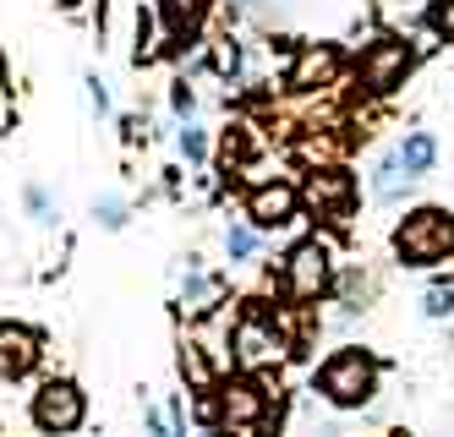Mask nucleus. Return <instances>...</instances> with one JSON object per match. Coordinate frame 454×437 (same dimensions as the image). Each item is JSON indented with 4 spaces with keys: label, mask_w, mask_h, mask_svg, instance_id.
I'll list each match as a JSON object with an SVG mask.
<instances>
[{
    "label": "nucleus",
    "mask_w": 454,
    "mask_h": 437,
    "mask_svg": "<svg viewBox=\"0 0 454 437\" xmlns=\"http://www.w3.org/2000/svg\"><path fill=\"white\" fill-rule=\"evenodd\" d=\"M383 372L388 361L367 345H340L312 366V394L323 399L329 410L356 416V410H372V399L383 394Z\"/></svg>",
    "instance_id": "nucleus-1"
},
{
    "label": "nucleus",
    "mask_w": 454,
    "mask_h": 437,
    "mask_svg": "<svg viewBox=\"0 0 454 437\" xmlns=\"http://www.w3.org/2000/svg\"><path fill=\"white\" fill-rule=\"evenodd\" d=\"M416 66H421V44L411 39V33H400V27H383V33H372V39L356 50L350 82H356L362 98H395L416 77Z\"/></svg>",
    "instance_id": "nucleus-2"
},
{
    "label": "nucleus",
    "mask_w": 454,
    "mask_h": 437,
    "mask_svg": "<svg viewBox=\"0 0 454 437\" xmlns=\"http://www.w3.org/2000/svg\"><path fill=\"white\" fill-rule=\"evenodd\" d=\"M334 274H340L334 246L323 241V235H301V241H290L285 257L274 262L269 285L285 307H317V300L334 295Z\"/></svg>",
    "instance_id": "nucleus-3"
},
{
    "label": "nucleus",
    "mask_w": 454,
    "mask_h": 437,
    "mask_svg": "<svg viewBox=\"0 0 454 437\" xmlns=\"http://www.w3.org/2000/svg\"><path fill=\"white\" fill-rule=\"evenodd\" d=\"M388 257L400 268H438L454 262V208L443 203H416L388 230Z\"/></svg>",
    "instance_id": "nucleus-4"
},
{
    "label": "nucleus",
    "mask_w": 454,
    "mask_h": 437,
    "mask_svg": "<svg viewBox=\"0 0 454 437\" xmlns=\"http://www.w3.org/2000/svg\"><path fill=\"white\" fill-rule=\"evenodd\" d=\"M290 361V339L279 328V307H269V300H241V312L231 323V366L236 372H257L269 378L279 372V366Z\"/></svg>",
    "instance_id": "nucleus-5"
},
{
    "label": "nucleus",
    "mask_w": 454,
    "mask_h": 437,
    "mask_svg": "<svg viewBox=\"0 0 454 437\" xmlns=\"http://www.w3.org/2000/svg\"><path fill=\"white\" fill-rule=\"evenodd\" d=\"M301 208L323 230H350L356 208H362V181H356V170H350L345 159L312 164V170L301 176Z\"/></svg>",
    "instance_id": "nucleus-6"
},
{
    "label": "nucleus",
    "mask_w": 454,
    "mask_h": 437,
    "mask_svg": "<svg viewBox=\"0 0 454 437\" xmlns=\"http://www.w3.org/2000/svg\"><path fill=\"white\" fill-rule=\"evenodd\" d=\"M27 421L39 437H72L88 426V394L77 378H44L27 399Z\"/></svg>",
    "instance_id": "nucleus-7"
},
{
    "label": "nucleus",
    "mask_w": 454,
    "mask_h": 437,
    "mask_svg": "<svg viewBox=\"0 0 454 437\" xmlns=\"http://www.w3.org/2000/svg\"><path fill=\"white\" fill-rule=\"evenodd\" d=\"M241 219H252L263 235L296 230V224L307 219V208H301V181H290V176H263V181H252L247 197H241Z\"/></svg>",
    "instance_id": "nucleus-8"
},
{
    "label": "nucleus",
    "mask_w": 454,
    "mask_h": 437,
    "mask_svg": "<svg viewBox=\"0 0 454 437\" xmlns=\"http://www.w3.org/2000/svg\"><path fill=\"white\" fill-rule=\"evenodd\" d=\"M345 77V50L334 39H301L296 55L285 60V93H296V98H317V93H329L334 82Z\"/></svg>",
    "instance_id": "nucleus-9"
},
{
    "label": "nucleus",
    "mask_w": 454,
    "mask_h": 437,
    "mask_svg": "<svg viewBox=\"0 0 454 437\" xmlns=\"http://www.w3.org/2000/svg\"><path fill=\"white\" fill-rule=\"evenodd\" d=\"M44 328L39 323H22V317H0V383H22L44 366Z\"/></svg>",
    "instance_id": "nucleus-10"
},
{
    "label": "nucleus",
    "mask_w": 454,
    "mask_h": 437,
    "mask_svg": "<svg viewBox=\"0 0 454 437\" xmlns=\"http://www.w3.org/2000/svg\"><path fill=\"white\" fill-rule=\"evenodd\" d=\"M224 274H214V268L192 252V257H181V300L176 307L186 312V317H208V312H219L224 307Z\"/></svg>",
    "instance_id": "nucleus-11"
},
{
    "label": "nucleus",
    "mask_w": 454,
    "mask_h": 437,
    "mask_svg": "<svg viewBox=\"0 0 454 437\" xmlns=\"http://www.w3.org/2000/svg\"><path fill=\"white\" fill-rule=\"evenodd\" d=\"M378 295H383V279L372 274V262H340V274H334V307H340V323H356L362 312L378 307Z\"/></svg>",
    "instance_id": "nucleus-12"
},
{
    "label": "nucleus",
    "mask_w": 454,
    "mask_h": 437,
    "mask_svg": "<svg viewBox=\"0 0 454 437\" xmlns=\"http://www.w3.org/2000/svg\"><path fill=\"white\" fill-rule=\"evenodd\" d=\"M153 12H159V22H165L170 44L192 50V44H203V22L214 12V0H153Z\"/></svg>",
    "instance_id": "nucleus-13"
},
{
    "label": "nucleus",
    "mask_w": 454,
    "mask_h": 437,
    "mask_svg": "<svg viewBox=\"0 0 454 437\" xmlns=\"http://www.w3.org/2000/svg\"><path fill=\"white\" fill-rule=\"evenodd\" d=\"M247 66H252V44H241L236 33H219V39L203 44L198 72H214L224 88H241V82H247Z\"/></svg>",
    "instance_id": "nucleus-14"
},
{
    "label": "nucleus",
    "mask_w": 454,
    "mask_h": 437,
    "mask_svg": "<svg viewBox=\"0 0 454 437\" xmlns=\"http://www.w3.org/2000/svg\"><path fill=\"white\" fill-rule=\"evenodd\" d=\"M176 372H181L186 394H192V388H214V383L224 378V355H219L214 345H203L198 333H186L181 350H176Z\"/></svg>",
    "instance_id": "nucleus-15"
},
{
    "label": "nucleus",
    "mask_w": 454,
    "mask_h": 437,
    "mask_svg": "<svg viewBox=\"0 0 454 437\" xmlns=\"http://www.w3.org/2000/svg\"><path fill=\"white\" fill-rule=\"evenodd\" d=\"M411 181H416V176L400 164V153H395V148H383L378 164H372V176H367V197H372L378 208H400V203H405V191H411Z\"/></svg>",
    "instance_id": "nucleus-16"
},
{
    "label": "nucleus",
    "mask_w": 454,
    "mask_h": 437,
    "mask_svg": "<svg viewBox=\"0 0 454 437\" xmlns=\"http://www.w3.org/2000/svg\"><path fill=\"white\" fill-rule=\"evenodd\" d=\"M263 241H269V235L257 230L252 219H231V224H224V235H219L224 262H231V268H252L257 257H263Z\"/></svg>",
    "instance_id": "nucleus-17"
},
{
    "label": "nucleus",
    "mask_w": 454,
    "mask_h": 437,
    "mask_svg": "<svg viewBox=\"0 0 454 437\" xmlns=\"http://www.w3.org/2000/svg\"><path fill=\"white\" fill-rule=\"evenodd\" d=\"M395 153H400V164H405L416 181H421V176H433V170H438V159H443V153H438V137H433V131H421V126L405 131V137L395 143Z\"/></svg>",
    "instance_id": "nucleus-18"
},
{
    "label": "nucleus",
    "mask_w": 454,
    "mask_h": 437,
    "mask_svg": "<svg viewBox=\"0 0 454 437\" xmlns=\"http://www.w3.org/2000/svg\"><path fill=\"white\" fill-rule=\"evenodd\" d=\"M176 153L192 164V170H203V164L214 159V131L198 126V121H181V131H176Z\"/></svg>",
    "instance_id": "nucleus-19"
},
{
    "label": "nucleus",
    "mask_w": 454,
    "mask_h": 437,
    "mask_svg": "<svg viewBox=\"0 0 454 437\" xmlns=\"http://www.w3.org/2000/svg\"><path fill=\"white\" fill-rule=\"evenodd\" d=\"M22 214L34 219V224H44V230H50V224L60 219V203H55V191H50L44 181H27V186H22Z\"/></svg>",
    "instance_id": "nucleus-20"
},
{
    "label": "nucleus",
    "mask_w": 454,
    "mask_h": 437,
    "mask_svg": "<svg viewBox=\"0 0 454 437\" xmlns=\"http://www.w3.org/2000/svg\"><path fill=\"white\" fill-rule=\"evenodd\" d=\"M93 224H99V230H110V235H121L126 224H132V203H126L121 191L93 197Z\"/></svg>",
    "instance_id": "nucleus-21"
},
{
    "label": "nucleus",
    "mask_w": 454,
    "mask_h": 437,
    "mask_svg": "<svg viewBox=\"0 0 454 437\" xmlns=\"http://www.w3.org/2000/svg\"><path fill=\"white\" fill-rule=\"evenodd\" d=\"M421 27L433 33V44L454 50V0H427L421 6Z\"/></svg>",
    "instance_id": "nucleus-22"
},
{
    "label": "nucleus",
    "mask_w": 454,
    "mask_h": 437,
    "mask_svg": "<svg viewBox=\"0 0 454 437\" xmlns=\"http://www.w3.org/2000/svg\"><path fill=\"white\" fill-rule=\"evenodd\" d=\"M421 317L427 323H449L454 317V279H433L421 290Z\"/></svg>",
    "instance_id": "nucleus-23"
},
{
    "label": "nucleus",
    "mask_w": 454,
    "mask_h": 437,
    "mask_svg": "<svg viewBox=\"0 0 454 437\" xmlns=\"http://www.w3.org/2000/svg\"><path fill=\"white\" fill-rule=\"evenodd\" d=\"M170 115H176V121H192V115H198V88H192L186 72L170 82Z\"/></svg>",
    "instance_id": "nucleus-24"
},
{
    "label": "nucleus",
    "mask_w": 454,
    "mask_h": 437,
    "mask_svg": "<svg viewBox=\"0 0 454 437\" xmlns=\"http://www.w3.org/2000/svg\"><path fill=\"white\" fill-rule=\"evenodd\" d=\"M82 88H88V110L99 115V121H110V115H115V105H110V82H105L99 72H88V77H82Z\"/></svg>",
    "instance_id": "nucleus-25"
},
{
    "label": "nucleus",
    "mask_w": 454,
    "mask_h": 437,
    "mask_svg": "<svg viewBox=\"0 0 454 437\" xmlns=\"http://www.w3.org/2000/svg\"><path fill=\"white\" fill-rule=\"evenodd\" d=\"M143 426H148V437H176V421L165 405H143Z\"/></svg>",
    "instance_id": "nucleus-26"
},
{
    "label": "nucleus",
    "mask_w": 454,
    "mask_h": 437,
    "mask_svg": "<svg viewBox=\"0 0 454 437\" xmlns=\"http://www.w3.org/2000/svg\"><path fill=\"white\" fill-rule=\"evenodd\" d=\"M12 126H17V98H12V82L0 77V137H12Z\"/></svg>",
    "instance_id": "nucleus-27"
},
{
    "label": "nucleus",
    "mask_w": 454,
    "mask_h": 437,
    "mask_svg": "<svg viewBox=\"0 0 454 437\" xmlns=\"http://www.w3.org/2000/svg\"><path fill=\"white\" fill-rule=\"evenodd\" d=\"M121 143H126V148L148 143V131H143V115H121Z\"/></svg>",
    "instance_id": "nucleus-28"
},
{
    "label": "nucleus",
    "mask_w": 454,
    "mask_h": 437,
    "mask_svg": "<svg viewBox=\"0 0 454 437\" xmlns=\"http://www.w3.org/2000/svg\"><path fill=\"white\" fill-rule=\"evenodd\" d=\"M367 437H416L411 426H378V432H367Z\"/></svg>",
    "instance_id": "nucleus-29"
},
{
    "label": "nucleus",
    "mask_w": 454,
    "mask_h": 437,
    "mask_svg": "<svg viewBox=\"0 0 454 437\" xmlns=\"http://www.w3.org/2000/svg\"><path fill=\"white\" fill-rule=\"evenodd\" d=\"M192 437H236V432H231V426H198Z\"/></svg>",
    "instance_id": "nucleus-30"
},
{
    "label": "nucleus",
    "mask_w": 454,
    "mask_h": 437,
    "mask_svg": "<svg viewBox=\"0 0 454 437\" xmlns=\"http://www.w3.org/2000/svg\"><path fill=\"white\" fill-rule=\"evenodd\" d=\"M0 77H6V50H0Z\"/></svg>",
    "instance_id": "nucleus-31"
}]
</instances>
